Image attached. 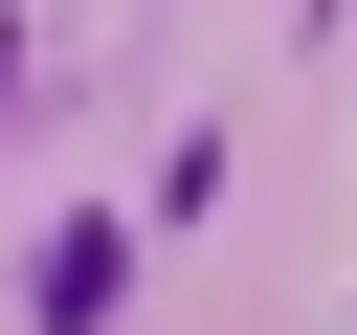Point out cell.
Listing matches in <instances>:
<instances>
[{"mask_svg":"<svg viewBox=\"0 0 357 335\" xmlns=\"http://www.w3.org/2000/svg\"><path fill=\"white\" fill-rule=\"evenodd\" d=\"M112 268H134V223H67V246H45V335H89V313H112Z\"/></svg>","mask_w":357,"mask_h":335,"instance_id":"6da1fadb","label":"cell"}]
</instances>
